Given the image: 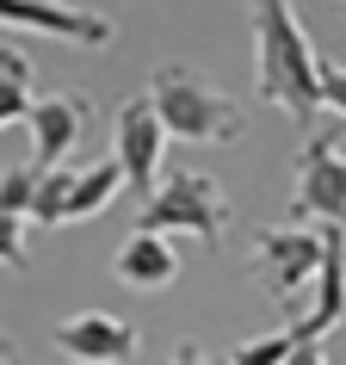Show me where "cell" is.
<instances>
[{"label": "cell", "instance_id": "1", "mask_svg": "<svg viewBox=\"0 0 346 365\" xmlns=\"http://www.w3.org/2000/svg\"><path fill=\"white\" fill-rule=\"evenodd\" d=\"M248 13H253V56H260L253 99L309 124L322 112V56H315L303 19H297V6L290 0H253Z\"/></svg>", "mask_w": 346, "mask_h": 365}, {"label": "cell", "instance_id": "2", "mask_svg": "<svg viewBox=\"0 0 346 365\" xmlns=\"http://www.w3.org/2000/svg\"><path fill=\"white\" fill-rule=\"evenodd\" d=\"M149 99L167 136H179V143H235L241 136V106L211 75H198L192 62H161L149 81Z\"/></svg>", "mask_w": 346, "mask_h": 365}, {"label": "cell", "instance_id": "3", "mask_svg": "<svg viewBox=\"0 0 346 365\" xmlns=\"http://www.w3.org/2000/svg\"><path fill=\"white\" fill-rule=\"evenodd\" d=\"M136 230H154V235H198L204 248H216V242H223V230H229V198H223V186H216L211 173L173 168L167 180L142 198Z\"/></svg>", "mask_w": 346, "mask_h": 365}, {"label": "cell", "instance_id": "4", "mask_svg": "<svg viewBox=\"0 0 346 365\" xmlns=\"http://www.w3.org/2000/svg\"><path fill=\"white\" fill-rule=\"evenodd\" d=\"M253 254H260V279H266V297L272 304H297L315 272H322V254H327V235L303 230L297 217L278 223V230H260L253 235Z\"/></svg>", "mask_w": 346, "mask_h": 365}, {"label": "cell", "instance_id": "5", "mask_svg": "<svg viewBox=\"0 0 346 365\" xmlns=\"http://www.w3.org/2000/svg\"><path fill=\"white\" fill-rule=\"evenodd\" d=\"M290 217H322V223H346V155L334 130H309L303 155H297V192H290Z\"/></svg>", "mask_w": 346, "mask_h": 365}, {"label": "cell", "instance_id": "6", "mask_svg": "<svg viewBox=\"0 0 346 365\" xmlns=\"http://www.w3.org/2000/svg\"><path fill=\"white\" fill-rule=\"evenodd\" d=\"M50 341H56L62 359L75 365H130L142 334H136L130 316H112V309H87V316H68V322L50 328Z\"/></svg>", "mask_w": 346, "mask_h": 365}, {"label": "cell", "instance_id": "7", "mask_svg": "<svg viewBox=\"0 0 346 365\" xmlns=\"http://www.w3.org/2000/svg\"><path fill=\"white\" fill-rule=\"evenodd\" d=\"M117 161H124V180H130V192L149 198L154 173H161V161H167V124H161V112H154L149 93H136L117 106Z\"/></svg>", "mask_w": 346, "mask_h": 365}, {"label": "cell", "instance_id": "8", "mask_svg": "<svg viewBox=\"0 0 346 365\" xmlns=\"http://www.w3.org/2000/svg\"><path fill=\"white\" fill-rule=\"evenodd\" d=\"M31 143H38V168H68V155L80 149V136H87V124H93V112H87V99L80 93H43L31 99Z\"/></svg>", "mask_w": 346, "mask_h": 365}, {"label": "cell", "instance_id": "9", "mask_svg": "<svg viewBox=\"0 0 346 365\" xmlns=\"http://www.w3.org/2000/svg\"><path fill=\"white\" fill-rule=\"evenodd\" d=\"M0 25H25V31H43V38L87 43V50H105L117 38L112 19L80 13V6H62V0H0Z\"/></svg>", "mask_w": 346, "mask_h": 365}, {"label": "cell", "instance_id": "10", "mask_svg": "<svg viewBox=\"0 0 346 365\" xmlns=\"http://www.w3.org/2000/svg\"><path fill=\"white\" fill-rule=\"evenodd\" d=\"M322 235H327V254H322V272H315V309L297 322L303 341H322L346 316V223H327Z\"/></svg>", "mask_w": 346, "mask_h": 365}, {"label": "cell", "instance_id": "11", "mask_svg": "<svg viewBox=\"0 0 346 365\" xmlns=\"http://www.w3.org/2000/svg\"><path fill=\"white\" fill-rule=\"evenodd\" d=\"M117 279L136 291H167L179 279V254L167 248V235L154 230H130V242L117 248Z\"/></svg>", "mask_w": 346, "mask_h": 365}, {"label": "cell", "instance_id": "12", "mask_svg": "<svg viewBox=\"0 0 346 365\" xmlns=\"http://www.w3.org/2000/svg\"><path fill=\"white\" fill-rule=\"evenodd\" d=\"M124 186H130V180H124V161H117V155H112V161H93V168H75V186H68V223L99 217Z\"/></svg>", "mask_w": 346, "mask_h": 365}, {"label": "cell", "instance_id": "13", "mask_svg": "<svg viewBox=\"0 0 346 365\" xmlns=\"http://www.w3.org/2000/svg\"><path fill=\"white\" fill-rule=\"evenodd\" d=\"M31 56L13 50V43H0V130L6 124H25L31 118Z\"/></svg>", "mask_w": 346, "mask_h": 365}, {"label": "cell", "instance_id": "14", "mask_svg": "<svg viewBox=\"0 0 346 365\" xmlns=\"http://www.w3.org/2000/svg\"><path fill=\"white\" fill-rule=\"evenodd\" d=\"M68 186H75V168H43L38 198H31V223H68Z\"/></svg>", "mask_w": 346, "mask_h": 365}, {"label": "cell", "instance_id": "15", "mask_svg": "<svg viewBox=\"0 0 346 365\" xmlns=\"http://www.w3.org/2000/svg\"><path fill=\"white\" fill-rule=\"evenodd\" d=\"M297 341H303L297 328H278V334H260V341H241V346L229 353V365H285L290 353H297Z\"/></svg>", "mask_w": 346, "mask_h": 365}, {"label": "cell", "instance_id": "16", "mask_svg": "<svg viewBox=\"0 0 346 365\" xmlns=\"http://www.w3.org/2000/svg\"><path fill=\"white\" fill-rule=\"evenodd\" d=\"M38 180H43V168H38V161H19V168H6V173H0V211H19V217H31Z\"/></svg>", "mask_w": 346, "mask_h": 365}, {"label": "cell", "instance_id": "17", "mask_svg": "<svg viewBox=\"0 0 346 365\" xmlns=\"http://www.w3.org/2000/svg\"><path fill=\"white\" fill-rule=\"evenodd\" d=\"M0 267H25V217L19 211H0Z\"/></svg>", "mask_w": 346, "mask_h": 365}, {"label": "cell", "instance_id": "18", "mask_svg": "<svg viewBox=\"0 0 346 365\" xmlns=\"http://www.w3.org/2000/svg\"><path fill=\"white\" fill-rule=\"evenodd\" d=\"M322 106H334L346 118V68L340 62H322Z\"/></svg>", "mask_w": 346, "mask_h": 365}, {"label": "cell", "instance_id": "19", "mask_svg": "<svg viewBox=\"0 0 346 365\" xmlns=\"http://www.w3.org/2000/svg\"><path fill=\"white\" fill-rule=\"evenodd\" d=\"M167 365H211V353H204L198 341H179V346H173V359H167Z\"/></svg>", "mask_w": 346, "mask_h": 365}, {"label": "cell", "instance_id": "20", "mask_svg": "<svg viewBox=\"0 0 346 365\" xmlns=\"http://www.w3.org/2000/svg\"><path fill=\"white\" fill-rule=\"evenodd\" d=\"M285 365H327V353H322V341H297V353Z\"/></svg>", "mask_w": 346, "mask_h": 365}, {"label": "cell", "instance_id": "21", "mask_svg": "<svg viewBox=\"0 0 346 365\" xmlns=\"http://www.w3.org/2000/svg\"><path fill=\"white\" fill-rule=\"evenodd\" d=\"M0 365H13V341L6 334H0Z\"/></svg>", "mask_w": 346, "mask_h": 365}]
</instances>
